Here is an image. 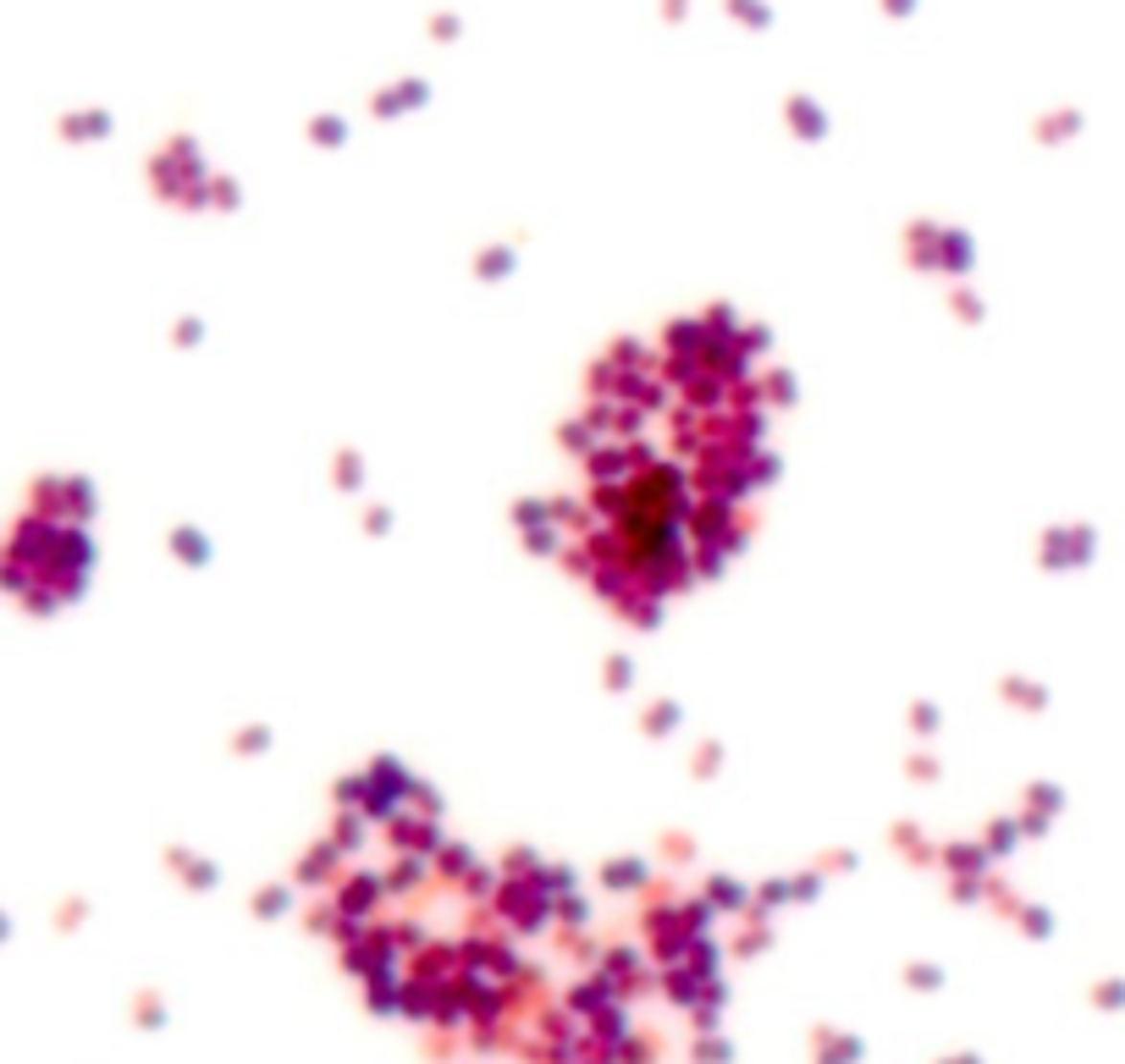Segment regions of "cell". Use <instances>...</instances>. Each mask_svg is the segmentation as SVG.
I'll return each mask as SVG.
<instances>
[{"label": "cell", "mask_w": 1125, "mask_h": 1064, "mask_svg": "<svg viewBox=\"0 0 1125 1064\" xmlns=\"http://www.w3.org/2000/svg\"><path fill=\"white\" fill-rule=\"evenodd\" d=\"M552 541L624 618H662L734 557L772 474V392L734 326L674 320L596 364L562 425Z\"/></svg>", "instance_id": "1"}]
</instances>
